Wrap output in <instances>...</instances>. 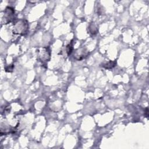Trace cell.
I'll return each mask as SVG.
<instances>
[{"label": "cell", "instance_id": "cell-1", "mask_svg": "<svg viewBox=\"0 0 149 149\" xmlns=\"http://www.w3.org/2000/svg\"><path fill=\"white\" fill-rule=\"evenodd\" d=\"M29 29L28 23L26 20L20 19L15 22L13 26V33L20 35L25 34Z\"/></svg>", "mask_w": 149, "mask_h": 149}, {"label": "cell", "instance_id": "cell-2", "mask_svg": "<svg viewBox=\"0 0 149 149\" xmlns=\"http://www.w3.org/2000/svg\"><path fill=\"white\" fill-rule=\"evenodd\" d=\"M15 18V10L13 8L10 7H7L5 9L4 13V23L5 24H7L10 22H12Z\"/></svg>", "mask_w": 149, "mask_h": 149}, {"label": "cell", "instance_id": "cell-3", "mask_svg": "<svg viewBox=\"0 0 149 149\" xmlns=\"http://www.w3.org/2000/svg\"><path fill=\"white\" fill-rule=\"evenodd\" d=\"M87 55H88L87 51L84 48H81L80 49L79 48L76 51L74 54V57L77 60L80 61L83 58H84L86 56H87Z\"/></svg>", "mask_w": 149, "mask_h": 149}, {"label": "cell", "instance_id": "cell-4", "mask_svg": "<svg viewBox=\"0 0 149 149\" xmlns=\"http://www.w3.org/2000/svg\"><path fill=\"white\" fill-rule=\"evenodd\" d=\"M40 58L41 61H48L50 58V52L47 48H43L40 53Z\"/></svg>", "mask_w": 149, "mask_h": 149}, {"label": "cell", "instance_id": "cell-5", "mask_svg": "<svg viewBox=\"0 0 149 149\" xmlns=\"http://www.w3.org/2000/svg\"><path fill=\"white\" fill-rule=\"evenodd\" d=\"M116 65V62L115 61H109L107 63H103L102 65V66L103 68H104L106 69H111L112 68H113V67H115Z\"/></svg>", "mask_w": 149, "mask_h": 149}, {"label": "cell", "instance_id": "cell-6", "mask_svg": "<svg viewBox=\"0 0 149 149\" xmlns=\"http://www.w3.org/2000/svg\"><path fill=\"white\" fill-rule=\"evenodd\" d=\"M73 50V47L72 44H69L66 47V52L68 53V55H69L71 54Z\"/></svg>", "mask_w": 149, "mask_h": 149}]
</instances>
